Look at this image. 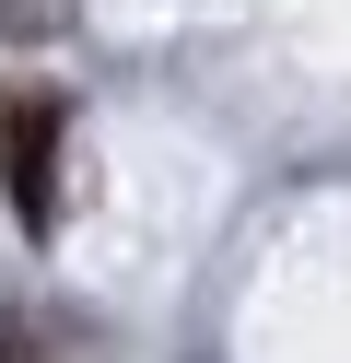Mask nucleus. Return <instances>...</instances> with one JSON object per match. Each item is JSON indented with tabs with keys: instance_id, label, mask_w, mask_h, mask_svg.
<instances>
[{
	"instance_id": "obj_1",
	"label": "nucleus",
	"mask_w": 351,
	"mask_h": 363,
	"mask_svg": "<svg viewBox=\"0 0 351 363\" xmlns=\"http://www.w3.org/2000/svg\"><path fill=\"white\" fill-rule=\"evenodd\" d=\"M59 141H70V106L47 82H0V199L23 235H59Z\"/></svg>"
},
{
	"instance_id": "obj_2",
	"label": "nucleus",
	"mask_w": 351,
	"mask_h": 363,
	"mask_svg": "<svg viewBox=\"0 0 351 363\" xmlns=\"http://www.w3.org/2000/svg\"><path fill=\"white\" fill-rule=\"evenodd\" d=\"M0 363H82V328H59V316H12V328H0Z\"/></svg>"
},
{
	"instance_id": "obj_3",
	"label": "nucleus",
	"mask_w": 351,
	"mask_h": 363,
	"mask_svg": "<svg viewBox=\"0 0 351 363\" xmlns=\"http://www.w3.org/2000/svg\"><path fill=\"white\" fill-rule=\"evenodd\" d=\"M47 24V0H0V35H35Z\"/></svg>"
}]
</instances>
